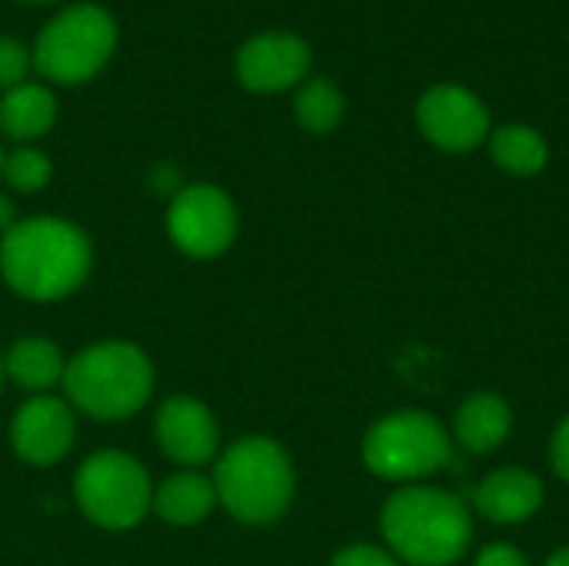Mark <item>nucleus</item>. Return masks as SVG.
Returning <instances> with one entry per match:
<instances>
[{
  "mask_svg": "<svg viewBox=\"0 0 569 566\" xmlns=\"http://www.w3.org/2000/svg\"><path fill=\"white\" fill-rule=\"evenodd\" d=\"M363 464L383 480H420L450 464V437L430 414H390L367 430Z\"/></svg>",
  "mask_w": 569,
  "mask_h": 566,
  "instance_id": "obj_7",
  "label": "nucleus"
},
{
  "mask_svg": "<svg viewBox=\"0 0 569 566\" xmlns=\"http://www.w3.org/2000/svg\"><path fill=\"white\" fill-rule=\"evenodd\" d=\"M67 404L93 420H123L153 394L150 357L127 340H100L83 347L63 370Z\"/></svg>",
  "mask_w": 569,
  "mask_h": 566,
  "instance_id": "obj_3",
  "label": "nucleus"
},
{
  "mask_svg": "<svg viewBox=\"0 0 569 566\" xmlns=\"http://www.w3.org/2000/svg\"><path fill=\"white\" fill-rule=\"evenodd\" d=\"M0 167H3V147H0Z\"/></svg>",
  "mask_w": 569,
  "mask_h": 566,
  "instance_id": "obj_29",
  "label": "nucleus"
},
{
  "mask_svg": "<svg viewBox=\"0 0 569 566\" xmlns=\"http://www.w3.org/2000/svg\"><path fill=\"white\" fill-rule=\"evenodd\" d=\"M217 504L243 524H273L293 500V464L270 437H247L233 444L213 474Z\"/></svg>",
  "mask_w": 569,
  "mask_h": 566,
  "instance_id": "obj_5",
  "label": "nucleus"
},
{
  "mask_svg": "<svg viewBox=\"0 0 569 566\" xmlns=\"http://www.w3.org/2000/svg\"><path fill=\"white\" fill-rule=\"evenodd\" d=\"M417 123L423 137L447 153H467L490 137V113L483 100L457 83L430 87L417 103Z\"/></svg>",
  "mask_w": 569,
  "mask_h": 566,
  "instance_id": "obj_10",
  "label": "nucleus"
},
{
  "mask_svg": "<svg viewBox=\"0 0 569 566\" xmlns=\"http://www.w3.org/2000/svg\"><path fill=\"white\" fill-rule=\"evenodd\" d=\"M0 387H3V360H0Z\"/></svg>",
  "mask_w": 569,
  "mask_h": 566,
  "instance_id": "obj_28",
  "label": "nucleus"
},
{
  "mask_svg": "<svg viewBox=\"0 0 569 566\" xmlns=\"http://www.w3.org/2000/svg\"><path fill=\"white\" fill-rule=\"evenodd\" d=\"M73 494L83 517L107 530H130L153 507L147 470L123 450L90 454L73 477Z\"/></svg>",
  "mask_w": 569,
  "mask_h": 566,
  "instance_id": "obj_6",
  "label": "nucleus"
},
{
  "mask_svg": "<svg viewBox=\"0 0 569 566\" xmlns=\"http://www.w3.org/2000/svg\"><path fill=\"white\" fill-rule=\"evenodd\" d=\"M213 504H217L213 480H207L193 470L173 474L160 484V490H153V510L173 527H193V524L207 520Z\"/></svg>",
  "mask_w": 569,
  "mask_h": 566,
  "instance_id": "obj_17",
  "label": "nucleus"
},
{
  "mask_svg": "<svg viewBox=\"0 0 569 566\" xmlns=\"http://www.w3.org/2000/svg\"><path fill=\"white\" fill-rule=\"evenodd\" d=\"M157 444L173 464L203 467L220 447L217 417L197 397H167L157 410Z\"/></svg>",
  "mask_w": 569,
  "mask_h": 566,
  "instance_id": "obj_12",
  "label": "nucleus"
},
{
  "mask_svg": "<svg viewBox=\"0 0 569 566\" xmlns=\"http://www.w3.org/2000/svg\"><path fill=\"white\" fill-rule=\"evenodd\" d=\"M313 67L310 43L290 30H263L240 43L233 73L250 93H283L300 87Z\"/></svg>",
  "mask_w": 569,
  "mask_h": 566,
  "instance_id": "obj_9",
  "label": "nucleus"
},
{
  "mask_svg": "<svg viewBox=\"0 0 569 566\" xmlns=\"http://www.w3.org/2000/svg\"><path fill=\"white\" fill-rule=\"evenodd\" d=\"M117 43H120V27L113 13L100 3L83 0L63 7L40 27L30 47V60L47 83L77 87L93 80L110 63Z\"/></svg>",
  "mask_w": 569,
  "mask_h": 566,
  "instance_id": "obj_4",
  "label": "nucleus"
},
{
  "mask_svg": "<svg viewBox=\"0 0 569 566\" xmlns=\"http://www.w3.org/2000/svg\"><path fill=\"white\" fill-rule=\"evenodd\" d=\"M60 103L47 83L23 80L0 93V133L13 143H33L57 123Z\"/></svg>",
  "mask_w": 569,
  "mask_h": 566,
  "instance_id": "obj_14",
  "label": "nucleus"
},
{
  "mask_svg": "<svg viewBox=\"0 0 569 566\" xmlns=\"http://www.w3.org/2000/svg\"><path fill=\"white\" fill-rule=\"evenodd\" d=\"M23 3H57V0H23Z\"/></svg>",
  "mask_w": 569,
  "mask_h": 566,
  "instance_id": "obj_27",
  "label": "nucleus"
},
{
  "mask_svg": "<svg viewBox=\"0 0 569 566\" xmlns=\"http://www.w3.org/2000/svg\"><path fill=\"white\" fill-rule=\"evenodd\" d=\"M343 110H347V97L343 90L327 80V77H310L297 87V97H293V113H297V123L310 133H327L333 130L340 120H343Z\"/></svg>",
  "mask_w": 569,
  "mask_h": 566,
  "instance_id": "obj_19",
  "label": "nucleus"
},
{
  "mask_svg": "<svg viewBox=\"0 0 569 566\" xmlns=\"http://www.w3.org/2000/svg\"><path fill=\"white\" fill-rule=\"evenodd\" d=\"M547 566H569V547L567 550H560V554H557V557H553Z\"/></svg>",
  "mask_w": 569,
  "mask_h": 566,
  "instance_id": "obj_26",
  "label": "nucleus"
},
{
  "mask_svg": "<svg viewBox=\"0 0 569 566\" xmlns=\"http://www.w3.org/2000/svg\"><path fill=\"white\" fill-rule=\"evenodd\" d=\"M0 177H3L13 190H20V193H37V190H43V187L50 183L53 163H50V157H47L40 147H33V143H17L13 150L3 153Z\"/></svg>",
  "mask_w": 569,
  "mask_h": 566,
  "instance_id": "obj_20",
  "label": "nucleus"
},
{
  "mask_svg": "<svg viewBox=\"0 0 569 566\" xmlns=\"http://www.w3.org/2000/svg\"><path fill=\"white\" fill-rule=\"evenodd\" d=\"M553 470L569 484V417L557 427V437H553Z\"/></svg>",
  "mask_w": 569,
  "mask_h": 566,
  "instance_id": "obj_24",
  "label": "nucleus"
},
{
  "mask_svg": "<svg viewBox=\"0 0 569 566\" xmlns=\"http://www.w3.org/2000/svg\"><path fill=\"white\" fill-rule=\"evenodd\" d=\"M17 224V210H13V200L0 193V234H7L10 227Z\"/></svg>",
  "mask_w": 569,
  "mask_h": 566,
  "instance_id": "obj_25",
  "label": "nucleus"
},
{
  "mask_svg": "<svg viewBox=\"0 0 569 566\" xmlns=\"http://www.w3.org/2000/svg\"><path fill=\"white\" fill-rule=\"evenodd\" d=\"M510 427L513 414L500 394H473L470 400H463L457 414V440L470 454L497 450L510 437Z\"/></svg>",
  "mask_w": 569,
  "mask_h": 566,
  "instance_id": "obj_15",
  "label": "nucleus"
},
{
  "mask_svg": "<svg viewBox=\"0 0 569 566\" xmlns=\"http://www.w3.org/2000/svg\"><path fill=\"white\" fill-rule=\"evenodd\" d=\"M63 370H67V360L60 347L43 337L17 340L3 357V377H10L23 390H33L37 397L63 384Z\"/></svg>",
  "mask_w": 569,
  "mask_h": 566,
  "instance_id": "obj_16",
  "label": "nucleus"
},
{
  "mask_svg": "<svg viewBox=\"0 0 569 566\" xmlns=\"http://www.w3.org/2000/svg\"><path fill=\"white\" fill-rule=\"evenodd\" d=\"M490 153H493V160L507 173H517V177H533L550 160L547 140L533 127H527V123H507V127L493 130Z\"/></svg>",
  "mask_w": 569,
  "mask_h": 566,
  "instance_id": "obj_18",
  "label": "nucleus"
},
{
  "mask_svg": "<svg viewBox=\"0 0 569 566\" xmlns=\"http://www.w3.org/2000/svg\"><path fill=\"white\" fill-rule=\"evenodd\" d=\"M27 70H33L30 47L13 33H0V93L23 83Z\"/></svg>",
  "mask_w": 569,
  "mask_h": 566,
  "instance_id": "obj_21",
  "label": "nucleus"
},
{
  "mask_svg": "<svg viewBox=\"0 0 569 566\" xmlns=\"http://www.w3.org/2000/svg\"><path fill=\"white\" fill-rule=\"evenodd\" d=\"M477 566H530L527 557L510 547V544H490L480 557H477Z\"/></svg>",
  "mask_w": 569,
  "mask_h": 566,
  "instance_id": "obj_23",
  "label": "nucleus"
},
{
  "mask_svg": "<svg viewBox=\"0 0 569 566\" xmlns=\"http://www.w3.org/2000/svg\"><path fill=\"white\" fill-rule=\"evenodd\" d=\"M330 566H400L393 554L380 550V547H370V544H357V547H347L333 557Z\"/></svg>",
  "mask_w": 569,
  "mask_h": 566,
  "instance_id": "obj_22",
  "label": "nucleus"
},
{
  "mask_svg": "<svg viewBox=\"0 0 569 566\" xmlns=\"http://www.w3.org/2000/svg\"><path fill=\"white\" fill-rule=\"evenodd\" d=\"M240 230L237 203L213 183H187L167 210V234L180 254L210 260L230 250Z\"/></svg>",
  "mask_w": 569,
  "mask_h": 566,
  "instance_id": "obj_8",
  "label": "nucleus"
},
{
  "mask_svg": "<svg viewBox=\"0 0 569 566\" xmlns=\"http://www.w3.org/2000/svg\"><path fill=\"white\" fill-rule=\"evenodd\" d=\"M380 530L397 560L410 566H450L470 547V510L437 487H403L380 514Z\"/></svg>",
  "mask_w": 569,
  "mask_h": 566,
  "instance_id": "obj_2",
  "label": "nucleus"
},
{
  "mask_svg": "<svg viewBox=\"0 0 569 566\" xmlns=\"http://www.w3.org/2000/svg\"><path fill=\"white\" fill-rule=\"evenodd\" d=\"M73 437H77L73 407L47 394L27 400L10 424V444L17 457L33 467H50L63 460L73 447Z\"/></svg>",
  "mask_w": 569,
  "mask_h": 566,
  "instance_id": "obj_11",
  "label": "nucleus"
},
{
  "mask_svg": "<svg viewBox=\"0 0 569 566\" xmlns=\"http://www.w3.org/2000/svg\"><path fill=\"white\" fill-rule=\"evenodd\" d=\"M543 504V484L520 467H507L490 474L473 490V507L493 524H520L530 520Z\"/></svg>",
  "mask_w": 569,
  "mask_h": 566,
  "instance_id": "obj_13",
  "label": "nucleus"
},
{
  "mask_svg": "<svg viewBox=\"0 0 569 566\" xmlns=\"http://www.w3.org/2000/svg\"><path fill=\"white\" fill-rule=\"evenodd\" d=\"M93 247L63 217L17 220L0 240V274L27 300L47 304L70 297L90 274Z\"/></svg>",
  "mask_w": 569,
  "mask_h": 566,
  "instance_id": "obj_1",
  "label": "nucleus"
}]
</instances>
